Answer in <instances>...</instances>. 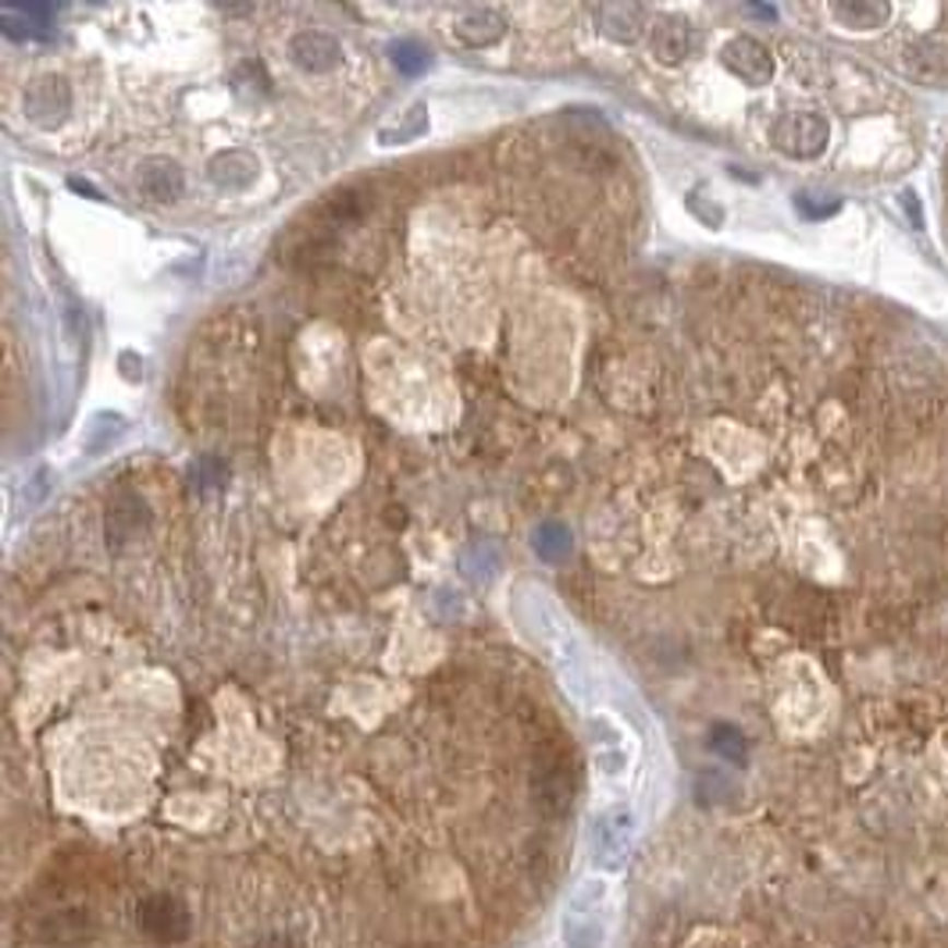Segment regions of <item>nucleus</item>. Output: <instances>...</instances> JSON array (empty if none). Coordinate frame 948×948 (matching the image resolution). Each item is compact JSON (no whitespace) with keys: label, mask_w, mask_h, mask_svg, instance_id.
I'll return each mask as SVG.
<instances>
[{"label":"nucleus","mask_w":948,"mask_h":948,"mask_svg":"<svg viewBox=\"0 0 948 948\" xmlns=\"http://www.w3.org/2000/svg\"><path fill=\"white\" fill-rule=\"evenodd\" d=\"M831 15L845 25V29H880L891 19V8L885 0H852V4H834Z\"/></svg>","instance_id":"14"},{"label":"nucleus","mask_w":948,"mask_h":948,"mask_svg":"<svg viewBox=\"0 0 948 948\" xmlns=\"http://www.w3.org/2000/svg\"><path fill=\"white\" fill-rule=\"evenodd\" d=\"M453 33L464 39L467 47H489L503 36V15L493 8H474L453 25Z\"/></svg>","instance_id":"13"},{"label":"nucleus","mask_w":948,"mask_h":948,"mask_svg":"<svg viewBox=\"0 0 948 948\" xmlns=\"http://www.w3.org/2000/svg\"><path fill=\"white\" fill-rule=\"evenodd\" d=\"M253 948H304L289 931H268L253 941Z\"/></svg>","instance_id":"20"},{"label":"nucleus","mask_w":948,"mask_h":948,"mask_svg":"<svg viewBox=\"0 0 948 948\" xmlns=\"http://www.w3.org/2000/svg\"><path fill=\"white\" fill-rule=\"evenodd\" d=\"M0 19H4V33L11 39H33V36H47L54 8H47V4H4L0 8Z\"/></svg>","instance_id":"10"},{"label":"nucleus","mask_w":948,"mask_h":948,"mask_svg":"<svg viewBox=\"0 0 948 948\" xmlns=\"http://www.w3.org/2000/svg\"><path fill=\"white\" fill-rule=\"evenodd\" d=\"M905 68H910V75H916L920 83H941V79H948V47L924 39V44L913 47Z\"/></svg>","instance_id":"15"},{"label":"nucleus","mask_w":948,"mask_h":948,"mask_svg":"<svg viewBox=\"0 0 948 948\" xmlns=\"http://www.w3.org/2000/svg\"><path fill=\"white\" fill-rule=\"evenodd\" d=\"M208 175L218 189H247L257 179V157L247 151H225L211 161Z\"/></svg>","instance_id":"9"},{"label":"nucleus","mask_w":948,"mask_h":948,"mask_svg":"<svg viewBox=\"0 0 948 948\" xmlns=\"http://www.w3.org/2000/svg\"><path fill=\"white\" fill-rule=\"evenodd\" d=\"M535 792H538V803L546 806L549 813H564L567 806H571L574 781H571V770L564 767V760H553V763H546L538 770Z\"/></svg>","instance_id":"11"},{"label":"nucleus","mask_w":948,"mask_h":948,"mask_svg":"<svg viewBox=\"0 0 948 948\" xmlns=\"http://www.w3.org/2000/svg\"><path fill=\"white\" fill-rule=\"evenodd\" d=\"M140 927L157 945H179L189 938V913L175 896L157 891L140 902Z\"/></svg>","instance_id":"2"},{"label":"nucleus","mask_w":948,"mask_h":948,"mask_svg":"<svg viewBox=\"0 0 948 948\" xmlns=\"http://www.w3.org/2000/svg\"><path fill=\"white\" fill-rule=\"evenodd\" d=\"M389 58L403 75H422L431 64V50L417 39H396V44H389Z\"/></svg>","instance_id":"17"},{"label":"nucleus","mask_w":948,"mask_h":948,"mask_svg":"<svg viewBox=\"0 0 948 948\" xmlns=\"http://www.w3.org/2000/svg\"><path fill=\"white\" fill-rule=\"evenodd\" d=\"M535 553H538L542 560L560 564L567 553H571V532H567L560 521L538 524V532H535Z\"/></svg>","instance_id":"16"},{"label":"nucleus","mask_w":948,"mask_h":948,"mask_svg":"<svg viewBox=\"0 0 948 948\" xmlns=\"http://www.w3.org/2000/svg\"><path fill=\"white\" fill-rule=\"evenodd\" d=\"M713 749L721 753V756H727V760L742 763V760H745V738H742V731L731 727V724H716V727H713Z\"/></svg>","instance_id":"19"},{"label":"nucleus","mask_w":948,"mask_h":948,"mask_svg":"<svg viewBox=\"0 0 948 948\" xmlns=\"http://www.w3.org/2000/svg\"><path fill=\"white\" fill-rule=\"evenodd\" d=\"M182 186H186L182 168L175 165V161H168V157H151V161H143V165H140V189L151 200H161V203L179 200Z\"/></svg>","instance_id":"8"},{"label":"nucleus","mask_w":948,"mask_h":948,"mask_svg":"<svg viewBox=\"0 0 948 948\" xmlns=\"http://www.w3.org/2000/svg\"><path fill=\"white\" fill-rule=\"evenodd\" d=\"M600 33L617 44H635L642 33V8L639 4H600L595 8Z\"/></svg>","instance_id":"12"},{"label":"nucleus","mask_w":948,"mask_h":948,"mask_svg":"<svg viewBox=\"0 0 948 948\" xmlns=\"http://www.w3.org/2000/svg\"><path fill=\"white\" fill-rule=\"evenodd\" d=\"M770 140H774L781 154L809 161L828 151L831 126H828V118L817 111H789L770 126Z\"/></svg>","instance_id":"1"},{"label":"nucleus","mask_w":948,"mask_h":948,"mask_svg":"<svg viewBox=\"0 0 948 948\" xmlns=\"http://www.w3.org/2000/svg\"><path fill=\"white\" fill-rule=\"evenodd\" d=\"M425 111H428L425 104H414L396 129H392V132H382V140H386V143H406V140H414V135H422L425 126H428V115H425Z\"/></svg>","instance_id":"18"},{"label":"nucleus","mask_w":948,"mask_h":948,"mask_svg":"<svg viewBox=\"0 0 948 948\" xmlns=\"http://www.w3.org/2000/svg\"><path fill=\"white\" fill-rule=\"evenodd\" d=\"M721 61L731 75L742 79V83H749V86H767L770 79H774V58H770V50L753 36L727 39L724 50H721Z\"/></svg>","instance_id":"5"},{"label":"nucleus","mask_w":948,"mask_h":948,"mask_svg":"<svg viewBox=\"0 0 948 948\" xmlns=\"http://www.w3.org/2000/svg\"><path fill=\"white\" fill-rule=\"evenodd\" d=\"M25 118L39 129H58L68 118V107H72V90L61 75H39L36 83L25 90L22 97Z\"/></svg>","instance_id":"4"},{"label":"nucleus","mask_w":948,"mask_h":948,"mask_svg":"<svg viewBox=\"0 0 948 948\" xmlns=\"http://www.w3.org/2000/svg\"><path fill=\"white\" fill-rule=\"evenodd\" d=\"M93 934H97V920L83 905H54L33 924V938L39 945H83Z\"/></svg>","instance_id":"3"},{"label":"nucleus","mask_w":948,"mask_h":948,"mask_svg":"<svg viewBox=\"0 0 948 948\" xmlns=\"http://www.w3.org/2000/svg\"><path fill=\"white\" fill-rule=\"evenodd\" d=\"M289 61L296 68H304V72L324 75V72H332L339 61H343V47H339V39H332L329 33L304 29V33H296L289 39Z\"/></svg>","instance_id":"6"},{"label":"nucleus","mask_w":948,"mask_h":948,"mask_svg":"<svg viewBox=\"0 0 948 948\" xmlns=\"http://www.w3.org/2000/svg\"><path fill=\"white\" fill-rule=\"evenodd\" d=\"M649 47L663 64H682L696 50V33L685 19H663L649 33Z\"/></svg>","instance_id":"7"},{"label":"nucleus","mask_w":948,"mask_h":948,"mask_svg":"<svg viewBox=\"0 0 948 948\" xmlns=\"http://www.w3.org/2000/svg\"><path fill=\"white\" fill-rule=\"evenodd\" d=\"M403 948H439V945H425V941H422V945H403Z\"/></svg>","instance_id":"22"},{"label":"nucleus","mask_w":948,"mask_h":948,"mask_svg":"<svg viewBox=\"0 0 948 948\" xmlns=\"http://www.w3.org/2000/svg\"><path fill=\"white\" fill-rule=\"evenodd\" d=\"M902 200H905V208H910V218L916 225H924V211H920V203H913V193H902Z\"/></svg>","instance_id":"21"}]
</instances>
